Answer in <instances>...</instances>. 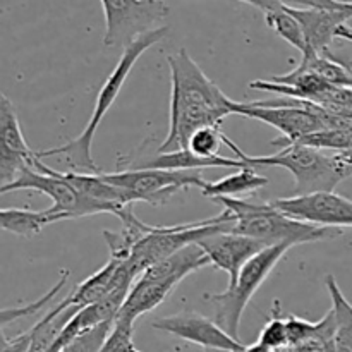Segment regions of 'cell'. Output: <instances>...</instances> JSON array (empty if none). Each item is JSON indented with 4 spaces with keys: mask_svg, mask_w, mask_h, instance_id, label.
<instances>
[{
    "mask_svg": "<svg viewBox=\"0 0 352 352\" xmlns=\"http://www.w3.org/2000/svg\"><path fill=\"white\" fill-rule=\"evenodd\" d=\"M170 67V117L168 133L158 153L188 150L189 140L203 127H219L227 116H236L237 102L230 100L186 48L168 55Z\"/></svg>",
    "mask_w": 352,
    "mask_h": 352,
    "instance_id": "obj_1",
    "label": "cell"
},
{
    "mask_svg": "<svg viewBox=\"0 0 352 352\" xmlns=\"http://www.w3.org/2000/svg\"><path fill=\"white\" fill-rule=\"evenodd\" d=\"M168 33L167 26H162L158 30L150 31V33L143 34L138 40H134L133 43L127 45L124 48L122 55H120L119 62L116 64L113 71L110 72L109 78L105 79V82L100 88L98 95H96L95 102V110H93L91 117H89L88 124H86L85 131L79 134L78 138H74L69 143L62 144V146L50 148V150L36 151V157L40 160L50 157H58L62 158V162L65 164L64 172H78V174H102V170L98 168V165L95 164V158L91 155V146L93 140H95V133L98 129L100 122L103 120V117L109 113V110L112 109L113 102L119 96L120 89H122L124 82H126L127 76H129L131 69L134 67V64L138 62V58L151 48L153 45H157L158 41L164 40Z\"/></svg>",
    "mask_w": 352,
    "mask_h": 352,
    "instance_id": "obj_2",
    "label": "cell"
},
{
    "mask_svg": "<svg viewBox=\"0 0 352 352\" xmlns=\"http://www.w3.org/2000/svg\"><path fill=\"white\" fill-rule=\"evenodd\" d=\"M223 144L237 157L253 167L275 165L294 175V196L311 195V192H332L339 182L352 175V157L349 151H325L305 144L291 143L282 146L275 155L251 157L246 155L234 141L223 134Z\"/></svg>",
    "mask_w": 352,
    "mask_h": 352,
    "instance_id": "obj_3",
    "label": "cell"
},
{
    "mask_svg": "<svg viewBox=\"0 0 352 352\" xmlns=\"http://www.w3.org/2000/svg\"><path fill=\"white\" fill-rule=\"evenodd\" d=\"M219 205L232 217V232L251 237L265 246H296L330 239L340 232L339 229H325L302 223L278 212L272 203H254L239 198H215Z\"/></svg>",
    "mask_w": 352,
    "mask_h": 352,
    "instance_id": "obj_4",
    "label": "cell"
},
{
    "mask_svg": "<svg viewBox=\"0 0 352 352\" xmlns=\"http://www.w3.org/2000/svg\"><path fill=\"white\" fill-rule=\"evenodd\" d=\"M21 189H31V191H38L48 196L54 201V205L47 210L52 215L57 217L60 222L62 220L79 219V217L98 215V213H112L117 219H120L131 208V206L110 205V203L86 198L81 192L76 191L67 181H64L58 170L50 168L38 157H34L31 167L23 168L12 182L0 186V195L21 191Z\"/></svg>",
    "mask_w": 352,
    "mask_h": 352,
    "instance_id": "obj_5",
    "label": "cell"
},
{
    "mask_svg": "<svg viewBox=\"0 0 352 352\" xmlns=\"http://www.w3.org/2000/svg\"><path fill=\"white\" fill-rule=\"evenodd\" d=\"M289 250L291 246L285 244L265 248L244 265L236 280L229 284L226 291L208 296V301L215 306V322L230 337L239 340V325L244 309Z\"/></svg>",
    "mask_w": 352,
    "mask_h": 352,
    "instance_id": "obj_6",
    "label": "cell"
},
{
    "mask_svg": "<svg viewBox=\"0 0 352 352\" xmlns=\"http://www.w3.org/2000/svg\"><path fill=\"white\" fill-rule=\"evenodd\" d=\"M105 14L107 47H119L133 43L143 34L162 28L160 24L168 14V3L162 0H102Z\"/></svg>",
    "mask_w": 352,
    "mask_h": 352,
    "instance_id": "obj_7",
    "label": "cell"
},
{
    "mask_svg": "<svg viewBox=\"0 0 352 352\" xmlns=\"http://www.w3.org/2000/svg\"><path fill=\"white\" fill-rule=\"evenodd\" d=\"M284 3L301 24L306 40V54H325L336 43L340 28L352 17V2L298 0Z\"/></svg>",
    "mask_w": 352,
    "mask_h": 352,
    "instance_id": "obj_8",
    "label": "cell"
},
{
    "mask_svg": "<svg viewBox=\"0 0 352 352\" xmlns=\"http://www.w3.org/2000/svg\"><path fill=\"white\" fill-rule=\"evenodd\" d=\"M110 184L136 195L138 201L150 205H165L175 192L188 188H205L206 181L199 170H124L102 172Z\"/></svg>",
    "mask_w": 352,
    "mask_h": 352,
    "instance_id": "obj_9",
    "label": "cell"
},
{
    "mask_svg": "<svg viewBox=\"0 0 352 352\" xmlns=\"http://www.w3.org/2000/svg\"><path fill=\"white\" fill-rule=\"evenodd\" d=\"M272 205L284 215L309 226L325 229L352 227V201L333 191L278 198Z\"/></svg>",
    "mask_w": 352,
    "mask_h": 352,
    "instance_id": "obj_10",
    "label": "cell"
},
{
    "mask_svg": "<svg viewBox=\"0 0 352 352\" xmlns=\"http://www.w3.org/2000/svg\"><path fill=\"white\" fill-rule=\"evenodd\" d=\"M155 330L174 336L186 342L196 344L203 349H215L222 352H243L244 344L230 337L215 320L199 315L196 311H181L164 316L151 323Z\"/></svg>",
    "mask_w": 352,
    "mask_h": 352,
    "instance_id": "obj_11",
    "label": "cell"
},
{
    "mask_svg": "<svg viewBox=\"0 0 352 352\" xmlns=\"http://www.w3.org/2000/svg\"><path fill=\"white\" fill-rule=\"evenodd\" d=\"M36 151L26 143L16 107L0 91V186L12 182L21 170L31 167Z\"/></svg>",
    "mask_w": 352,
    "mask_h": 352,
    "instance_id": "obj_12",
    "label": "cell"
},
{
    "mask_svg": "<svg viewBox=\"0 0 352 352\" xmlns=\"http://www.w3.org/2000/svg\"><path fill=\"white\" fill-rule=\"evenodd\" d=\"M213 167H236L246 168L253 167L237 158H227L219 155L213 158H203L191 153L189 150L168 151L158 153L157 150L151 155H126L117 158V172L124 170H201V168Z\"/></svg>",
    "mask_w": 352,
    "mask_h": 352,
    "instance_id": "obj_13",
    "label": "cell"
},
{
    "mask_svg": "<svg viewBox=\"0 0 352 352\" xmlns=\"http://www.w3.org/2000/svg\"><path fill=\"white\" fill-rule=\"evenodd\" d=\"M198 244L205 251L213 268L229 274V284L236 280L239 272L243 270V267L251 258H254L260 251L268 248L260 241L234 232L215 234V236L199 241Z\"/></svg>",
    "mask_w": 352,
    "mask_h": 352,
    "instance_id": "obj_14",
    "label": "cell"
},
{
    "mask_svg": "<svg viewBox=\"0 0 352 352\" xmlns=\"http://www.w3.org/2000/svg\"><path fill=\"white\" fill-rule=\"evenodd\" d=\"M174 289V285L167 284V282L153 280V278L140 275L134 280L133 287H131L116 322H127L134 325L138 318L153 311L157 306H160L170 296Z\"/></svg>",
    "mask_w": 352,
    "mask_h": 352,
    "instance_id": "obj_15",
    "label": "cell"
},
{
    "mask_svg": "<svg viewBox=\"0 0 352 352\" xmlns=\"http://www.w3.org/2000/svg\"><path fill=\"white\" fill-rule=\"evenodd\" d=\"M210 260L205 251L199 248V244H191V246L182 248L181 251L174 253L172 256L158 261L153 267L144 270L143 277L153 278V280L167 282V284L177 287L189 274L199 270L203 267H208Z\"/></svg>",
    "mask_w": 352,
    "mask_h": 352,
    "instance_id": "obj_16",
    "label": "cell"
},
{
    "mask_svg": "<svg viewBox=\"0 0 352 352\" xmlns=\"http://www.w3.org/2000/svg\"><path fill=\"white\" fill-rule=\"evenodd\" d=\"M248 3L263 10L267 24L282 40L298 48L301 54H306V40L301 24L289 12L284 2H280V0H250Z\"/></svg>",
    "mask_w": 352,
    "mask_h": 352,
    "instance_id": "obj_17",
    "label": "cell"
},
{
    "mask_svg": "<svg viewBox=\"0 0 352 352\" xmlns=\"http://www.w3.org/2000/svg\"><path fill=\"white\" fill-rule=\"evenodd\" d=\"M268 184V179L256 172V167L241 168L236 174L226 175L219 181H206L201 189L203 196L210 199L215 198H237L241 195H250Z\"/></svg>",
    "mask_w": 352,
    "mask_h": 352,
    "instance_id": "obj_18",
    "label": "cell"
},
{
    "mask_svg": "<svg viewBox=\"0 0 352 352\" xmlns=\"http://www.w3.org/2000/svg\"><path fill=\"white\" fill-rule=\"evenodd\" d=\"M60 222L48 210L33 212L28 208H0V230L21 237H33L47 226Z\"/></svg>",
    "mask_w": 352,
    "mask_h": 352,
    "instance_id": "obj_19",
    "label": "cell"
},
{
    "mask_svg": "<svg viewBox=\"0 0 352 352\" xmlns=\"http://www.w3.org/2000/svg\"><path fill=\"white\" fill-rule=\"evenodd\" d=\"M325 285L332 299V313L336 318V344L339 352H352V305L344 296L333 275H327Z\"/></svg>",
    "mask_w": 352,
    "mask_h": 352,
    "instance_id": "obj_20",
    "label": "cell"
},
{
    "mask_svg": "<svg viewBox=\"0 0 352 352\" xmlns=\"http://www.w3.org/2000/svg\"><path fill=\"white\" fill-rule=\"evenodd\" d=\"M258 342L270 347L272 351L287 349V316H284V313H282V305L278 299H275L274 305H272V316L260 332Z\"/></svg>",
    "mask_w": 352,
    "mask_h": 352,
    "instance_id": "obj_21",
    "label": "cell"
},
{
    "mask_svg": "<svg viewBox=\"0 0 352 352\" xmlns=\"http://www.w3.org/2000/svg\"><path fill=\"white\" fill-rule=\"evenodd\" d=\"M67 277H69V272H64V274L60 275V278H58L57 284H55L47 294L41 296V298L36 299L34 302H30V305H24V306H14V308H0V330H2L6 325H10V323L17 322V320H23V318H28V316L36 315L41 308L50 305L52 299H54L55 296L64 289V285L67 284Z\"/></svg>",
    "mask_w": 352,
    "mask_h": 352,
    "instance_id": "obj_22",
    "label": "cell"
},
{
    "mask_svg": "<svg viewBox=\"0 0 352 352\" xmlns=\"http://www.w3.org/2000/svg\"><path fill=\"white\" fill-rule=\"evenodd\" d=\"M322 320L323 327L315 337L287 347V352H339L336 344V318L332 309Z\"/></svg>",
    "mask_w": 352,
    "mask_h": 352,
    "instance_id": "obj_23",
    "label": "cell"
},
{
    "mask_svg": "<svg viewBox=\"0 0 352 352\" xmlns=\"http://www.w3.org/2000/svg\"><path fill=\"white\" fill-rule=\"evenodd\" d=\"M222 138L223 133L220 127H203L192 134L188 150L203 158L219 157V150L223 144Z\"/></svg>",
    "mask_w": 352,
    "mask_h": 352,
    "instance_id": "obj_24",
    "label": "cell"
},
{
    "mask_svg": "<svg viewBox=\"0 0 352 352\" xmlns=\"http://www.w3.org/2000/svg\"><path fill=\"white\" fill-rule=\"evenodd\" d=\"M113 322L100 323L93 329L86 330L79 337H76L69 346H65L60 352H100L102 346L105 344L107 337L112 332Z\"/></svg>",
    "mask_w": 352,
    "mask_h": 352,
    "instance_id": "obj_25",
    "label": "cell"
},
{
    "mask_svg": "<svg viewBox=\"0 0 352 352\" xmlns=\"http://www.w3.org/2000/svg\"><path fill=\"white\" fill-rule=\"evenodd\" d=\"M134 325L127 322H113L112 332L107 337L100 352H143L133 340Z\"/></svg>",
    "mask_w": 352,
    "mask_h": 352,
    "instance_id": "obj_26",
    "label": "cell"
},
{
    "mask_svg": "<svg viewBox=\"0 0 352 352\" xmlns=\"http://www.w3.org/2000/svg\"><path fill=\"white\" fill-rule=\"evenodd\" d=\"M323 320L318 322H309L306 318H299L296 315H287V336H289V346H294V344L305 342V340L311 339L316 333L322 330Z\"/></svg>",
    "mask_w": 352,
    "mask_h": 352,
    "instance_id": "obj_27",
    "label": "cell"
},
{
    "mask_svg": "<svg viewBox=\"0 0 352 352\" xmlns=\"http://www.w3.org/2000/svg\"><path fill=\"white\" fill-rule=\"evenodd\" d=\"M323 55H325L327 58H330V60L337 62L340 67L346 69V72L349 74L352 81V43L351 41H344V45H339V47L332 45V47H330Z\"/></svg>",
    "mask_w": 352,
    "mask_h": 352,
    "instance_id": "obj_28",
    "label": "cell"
},
{
    "mask_svg": "<svg viewBox=\"0 0 352 352\" xmlns=\"http://www.w3.org/2000/svg\"><path fill=\"white\" fill-rule=\"evenodd\" d=\"M30 346H31L30 330L12 337V339L6 337V333L0 330V352H30Z\"/></svg>",
    "mask_w": 352,
    "mask_h": 352,
    "instance_id": "obj_29",
    "label": "cell"
},
{
    "mask_svg": "<svg viewBox=\"0 0 352 352\" xmlns=\"http://www.w3.org/2000/svg\"><path fill=\"white\" fill-rule=\"evenodd\" d=\"M243 352H275V351H272L270 347L263 346V344L256 342V344H251V346L244 347Z\"/></svg>",
    "mask_w": 352,
    "mask_h": 352,
    "instance_id": "obj_30",
    "label": "cell"
},
{
    "mask_svg": "<svg viewBox=\"0 0 352 352\" xmlns=\"http://www.w3.org/2000/svg\"><path fill=\"white\" fill-rule=\"evenodd\" d=\"M347 151H349V153H351V157H352V148H351V150H347Z\"/></svg>",
    "mask_w": 352,
    "mask_h": 352,
    "instance_id": "obj_31",
    "label": "cell"
}]
</instances>
